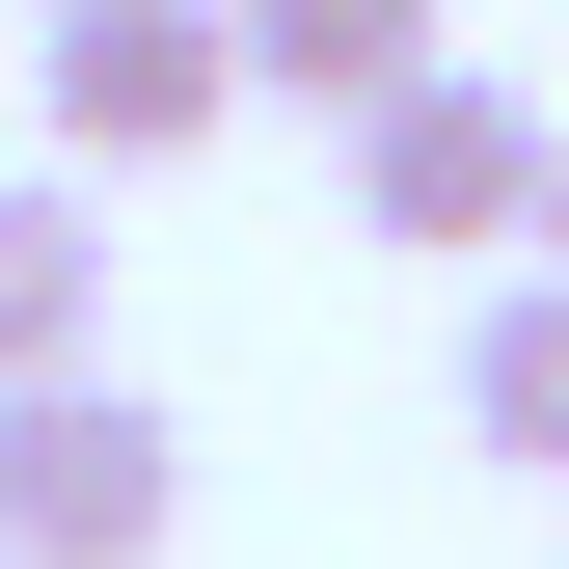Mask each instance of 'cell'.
I'll use <instances>...</instances> for the list:
<instances>
[{
	"label": "cell",
	"mask_w": 569,
	"mask_h": 569,
	"mask_svg": "<svg viewBox=\"0 0 569 569\" xmlns=\"http://www.w3.org/2000/svg\"><path fill=\"white\" fill-rule=\"evenodd\" d=\"M461 54V0H244V82L271 109H407Z\"/></svg>",
	"instance_id": "obj_5"
},
{
	"label": "cell",
	"mask_w": 569,
	"mask_h": 569,
	"mask_svg": "<svg viewBox=\"0 0 569 569\" xmlns=\"http://www.w3.org/2000/svg\"><path fill=\"white\" fill-rule=\"evenodd\" d=\"M190 516V435H163V380H0V569H163Z\"/></svg>",
	"instance_id": "obj_1"
},
{
	"label": "cell",
	"mask_w": 569,
	"mask_h": 569,
	"mask_svg": "<svg viewBox=\"0 0 569 569\" xmlns=\"http://www.w3.org/2000/svg\"><path fill=\"white\" fill-rule=\"evenodd\" d=\"M461 435L516 488H569V271H488V299H461Z\"/></svg>",
	"instance_id": "obj_6"
},
{
	"label": "cell",
	"mask_w": 569,
	"mask_h": 569,
	"mask_svg": "<svg viewBox=\"0 0 569 569\" xmlns=\"http://www.w3.org/2000/svg\"><path fill=\"white\" fill-rule=\"evenodd\" d=\"M82 352H109V190L0 163V380H82Z\"/></svg>",
	"instance_id": "obj_4"
},
{
	"label": "cell",
	"mask_w": 569,
	"mask_h": 569,
	"mask_svg": "<svg viewBox=\"0 0 569 569\" xmlns=\"http://www.w3.org/2000/svg\"><path fill=\"white\" fill-rule=\"evenodd\" d=\"M542 163H569V136L435 54L407 109H352V244H488V271H516V244H542Z\"/></svg>",
	"instance_id": "obj_3"
},
{
	"label": "cell",
	"mask_w": 569,
	"mask_h": 569,
	"mask_svg": "<svg viewBox=\"0 0 569 569\" xmlns=\"http://www.w3.org/2000/svg\"><path fill=\"white\" fill-rule=\"evenodd\" d=\"M516 271H569V163H542V244H516Z\"/></svg>",
	"instance_id": "obj_7"
},
{
	"label": "cell",
	"mask_w": 569,
	"mask_h": 569,
	"mask_svg": "<svg viewBox=\"0 0 569 569\" xmlns=\"http://www.w3.org/2000/svg\"><path fill=\"white\" fill-rule=\"evenodd\" d=\"M28 109H54L82 190H136V163H190V136L271 109V82H244V0H54V28H28Z\"/></svg>",
	"instance_id": "obj_2"
}]
</instances>
